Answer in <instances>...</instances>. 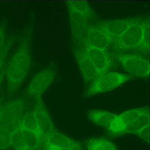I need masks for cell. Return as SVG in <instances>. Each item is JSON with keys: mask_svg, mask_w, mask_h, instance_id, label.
<instances>
[{"mask_svg": "<svg viewBox=\"0 0 150 150\" xmlns=\"http://www.w3.org/2000/svg\"><path fill=\"white\" fill-rule=\"evenodd\" d=\"M146 23L138 21L131 25L122 35L113 39L116 45L124 49L142 47Z\"/></svg>", "mask_w": 150, "mask_h": 150, "instance_id": "cell-4", "label": "cell"}, {"mask_svg": "<svg viewBox=\"0 0 150 150\" xmlns=\"http://www.w3.org/2000/svg\"><path fill=\"white\" fill-rule=\"evenodd\" d=\"M29 68L28 61L20 56L11 59L6 72L10 93H12L18 88L28 75Z\"/></svg>", "mask_w": 150, "mask_h": 150, "instance_id": "cell-2", "label": "cell"}, {"mask_svg": "<svg viewBox=\"0 0 150 150\" xmlns=\"http://www.w3.org/2000/svg\"><path fill=\"white\" fill-rule=\"evenodd\" d=\"M37 102L33 110L37 122L39 130L43 134H50L53 129V125L40 96H36Z\"/></svg>", "mask_w": 150, "mask_h": 150, "instance_id": "cell-7", "label": "cell"}, {"mask_svg": "<svg viewBox=\"0 0 150 150\" xmlns=\"http://www.w3.org/2000/svg\"><path fill=\"white\" fill-rule=\"evenodd\" d=\"M4 69L2 62H0V83L4 74Z\"/></svg>", "mask_w": 150, "mask_h": 150, "instance_id": "cell-23", "label": "cell"}, {"mask_svg": "<svg viewBox=\"0 0 150 150\" xmlns=\"http://www.w3.org/2000/svg\"><path fill=\"white\" fill-rule=\"evenodd\" d=\"M1 108H0V122L1 118Z\"/></svg>", "mask_w": 150, "mask_h": 150, "instance_id": "cell-25", "label": "cell"}, {"mask_svg": "<svg viewBox=\"0 0 150 150\" xmlns=\"http://www.w3.org/2000/svg\"><path fill=\"white\" fill-rule=\"evenodd\" d=\"M125 126L118 115L112 122L108 129L114 133L124 132Z\"/></svg>", "mask_w": 150, "mask_h": 150, "instance_id": "cell-21", "label": "cell"}, {"mask_svg": "<svg viewBox=\"0 0 150 150\" xmlns=\"http://www.w3.org/2000/svg\"><path fill=\"white\" fill-rule=\"evenodd\" d=\"M117 116L109 111L99 110H91L88 114V118L93 122L108 130Z\"/></svg>", "mask_w": 150, "mask_h": 150, "instance_id": "cell-11", "label": "cell"}, {"mask_svg": "<svg viewBox=\"0 0 150 150\" xmlns=\"http://www.w3.org/2000/svg\"><path fill=\"white\" fill-rule=\"evenodd\" d=\"M21 129L28 149L32 150L36 148L39 143L38 138L36 133L24 128Z\"/></svg>", "mask_w": 150, "mask_h": 150, "instance_id": "cell-19", "label": "cell"}, {"mask_svg": "<svg viewBox=\"0 0 150 150\" xmlns=\"http://www.w3.org/2000/svg\"><path fill=\"white\" fill-rule=\"evenodd\" d=\"M149 125V112L148 109L137 119L125 127L124 132L136 134Z\"/></svg>", "mask_w": 150, "mask_h": 150, "instance_id": "cell-14", "label": "cell"}, {"mask_svg": "<svg viewBox=\"0 0 150 150\" xmlns=\"http://www.w3.org/2000/svg\"><path fill=\"white\" fill-rule=\"evenodd\" d=\"M76 149L68 148H55L54 150H76Z\"/></svg>", "mask_w": 150, "mask_h": 150, "instance_id": "cell-24", "label": "cell"}, {"mask_svg": "<svg viewBox=\"0 0 150 150\" xmlns=\"http://www.w3.org/2000/svg\"><path fill=\"white\" fill-rule=\"evenodd\" d=\"M136 134H137L142 139L147 142H149V125L143 128Z\"/></svg>", "mask_w": 150, "mask_h": 150, "instance_id": "cell-22", "label": "cell"}, {"mask_svg": "<svg viewBox=\"0 0 150 150\" xmlns=\"http://www.w3.org/2000/svg\"><path fill=\"white\" fill-rule=\"evenodd\" d=\"M87 147L88 150H116L114 145L110 142L100 139L89 140Z\"/></svg>", "mask_w": 150, "mask_h": 150, "instance_id": "cell-16", "label": "cell"}, {"mask_svg": "<svg viewBox=\"0 0 150 150\" xmlns=\"http://www.w3.org/2000/svg\"><path fill=\"white\" fill-rule=\"evenodd\" d=\"M48 142L51 146L55 148L76 149L78 145L73 141L64 135L53 133L48 137Z\"/></svg>", "mask_w": 150, "mask_h": 150, "instance_id": "cell-13", "label": "cell"}, {"mask_svg": "<svg viewBox=\"0 0 150 150\" xmlns=\"http://www.w3.org/2000/svg\"><path fill=\"white\" fill-rule=\"evenodd\" d=\"M148 109L146 108H134L125 111L118 115L125 127L137 119Z\"/></svg>", "mask_w": 150, "mask_h": 150, "instance_id": "cell-15", "label": "cell"}, {"mask_svg": "<svg viewBox=\"0 0 150 150\" xmlns=\"http://www.w3.org/2000/svg\"><path fill=\"white\" fill-rule=\"evenodd\" d=\"M20 127L30 130L35 132L39 130L36 118L33 111H29L25 114Z\"/></svg>", "mask_w": 150, "mask_h": 150, "instance_id": "cell-17", "label": "cell"}, {"mask_svg": "<svg viewBox=\"0 0 150 150\" xmlns=\"http://www.w3.org/2000/svg\"><path fill=\"white\" fill-rule=\"evenodd\" d=\"M137 22L134 19L114 20L105 22L99 27L114 39L120 36L131 25Z\"/></svg>", "mask_w": 150, "mask_h": 150, "instance_id": "cell-10", "label": "cell"}, {"mask_svg": "<svg viewBox=\"0 0 150 150\" xmlns=\"http://www.w3.org/2000/svg\"><path fill=\"white\" fill-rule=\"evenodd\" d=\"M87 55L100 75L110 69L111 61L105 50L89 47Z\"/></svg>", "mask_w": 150, "mask_h": 150, "instance_id": "cell-8", "label": "cell"}, {"mask_svg": "<svg viewBox=\"0 0 150 150\" xmlns=\"http://www.w3.org/2000/svg\"><path fill=\"white\" fill-rule=\"evenodd\" d=\"M26 105L21 98L13 100L1 108L0 125L7 128L20 127L22 119L25 115Z\"/></svg>", "mask_w": 150, "mask_h": 150, "instance_id": "cell-3", "label": "cell"}, {"mask_svg": "<svg viewBox=\"0 0 150 150\" xmlns=\"http://www.w3.org/2000/svg\"><path fill=\"white\" fill-rule=\"evenodd\" d=\"M88 37L89 47L104 50L113 40L108 33L100 27L91 29Z\"/></svg>", "mask_w": 150, "mask_h": 150, "instance_id": "cell-9", "label": "cell"}, {"mask_svg": "<svg viewBox=\"0 0 150 150\" xmlns=\"http://www.w3.org/2000/svg\"><path fill=\"white\" fill-rule=\"evenodd\" d=\"M129 75L116 72H107L103 74L91 83L85 93L87 97L107 92L117 88L129 80Z\"/></svg>", "mask_w": 150, "mask_h": 150, "instance_id": "cell-1", "label": "cell"}, {"mask_svg": "<svg viewBox=\"0 0 150 150\" xmlns=\"http://www.w3.org/2000/svg\"><path fill=\"white\" fill-rule=\"evenodd\" d=\"M11 145L17 150H28L20 127L12 132Z\"/></svg>", "mask_w": 150, "mask_h": 150, "instance_id": "cell-18", "label": "cell"}, {"mask_svg": "<svg viewBox=\"0 0 150 150\" xmlns=\"http://www.w3.org/2000/svg\"><path fill=\"white\" fill-rule=\"evenodd\" d=\"M55 76L54 72L50 70H45L38 73L31 81L28 93L35 97L40 96L48 88Z\"/></svg>", "mask_w": 150, "mask_h": 150, "instance_id": "cell-6", "label": "cell"}, {"mask_svg": "<svg viewBox=\"0 0 150 150\" xmlns=\"http://www.w3.org/2000/svg\"><path fill=\"white\" fill-rule=\"evenodd\" d=\"M12 132L7 128L0 127V149H5L11 145Z\"/></svg>", "mask_w": 150, "mask_h": 150, "instance_id": "cell-20", "label": "cell"}, {"mask_svg": "<svg viewBox=\"0 0 150 150\" xmlns=\"http://www.w3.org/2000/svg\"><path fill=\"white\" fill-rule=\"evenodd\" d=\"M80 69L83 79L87 83H91L101 75L87 55L81 61Z\"/></svg>", "mask_w": 150, "mask_h": 150, "instance_id": "cell-12", "label": "cell"}, {"mask_svg": "<svg viewBox=\"0 0 150 150\" xmlns=\"http://www.w3.org/2000/svg\"><path fill=\"white\" fill-rule=\"evenodd\" d=\"M116 58L124 69L131 74L140 78L147 77L149 74V62L137 55H119Z\"/></svg>", "mask_w": 150, "mask_h": 150, "instance_id": "cell-5", "label": "cell"}]
</instances>
